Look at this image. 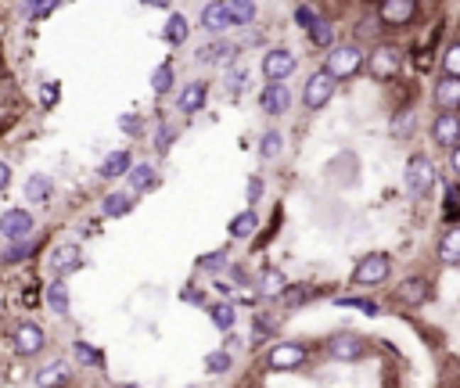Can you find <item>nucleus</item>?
<instances>
[{"mask_svg": "<svg viewBox=\"0 0 460 388\" xmlns=\"http://www.w3.org/2000/svg\"><path fill=\"white\" fill-rule=\"evenodd\" d=\"M402 180H407V191H410L414 198L432 194V187H435V165H432V158H428V155H414V158L407 162V173H402Z\"/></svg>", "mask_w": 460, "mask_h": 388, "instance_id": "1", "label": "nucleus"}, {"mask_svg": "<svg viewBox=\"0 0 460 388\" xmlns=\"http://www.w3.org/2000/svg\"><path fill=\"white\" fill-rule=\"evenodd\" d=\"M360 65H363V50L353 47V43L334 47V50L327 54V72H331L334 79H349L353 72H360Z\"/></svg>", "mask_w": 460, "mask_h": 388, "instance_id": "2", "label": "nucleus"}, {"mask_svg": "<svg viewBox=\"0 0 460 388\" xmlns=\"http://www.w3.org/2000/svg\"><path fill=\"white\" fill-rule=\"evenodd\" d=\"M388 270H392V259L388 255H381V252H374V255H367L360 266H356V273H353V284L360 288H371V284H385V277H388Z\"/></svg>", "mask_w": 460, "mask_h": 388, "instance_id": "3", "label": "nucleus"}, {"mask_svg": "<svg viewBox=\"0 0 460 388\" xmlns=\"http://www.w3.org/2000/svg\"><path fill=\"white\" fill-rule=\"evenodd\" d=\"M302 363H306V349L295 345V342H280V345H273L266 353V367L270 370H295Z\"/></svg>", "mask_w": 460, "mask_h": 388, "instance_id": "4", "label": "nucleus"}, {"mask_svg": "<svg viewBox=\"0 0 460 388\" xmlns=\"http://www.w3.org/2000/svg\"><path fill=\"white\" fill-rule=\"evenodd\" d=\"M331 90H334V76H331L327 69H324V72H317V76H310L306 94H302L306 108H324V104L331 101Z\"/></svg>", "mask_w": 460, "mask_h": 388, "instance_id": "5", "label": "nucleus"}, {"mask_svg": "<svg viewBox=\"0 0 460 388\" xmlns=\"http://www.w3.org/2000/svg\"><path fill=\"white\" fill-rule=\"evenodd\" d=\"M0 234L18 241V238H29L33 234V216L26 209H8L4 216H0Z\"/></svg>", "mask_w": 460, "mask_h": 388, "instance_id": "6", "label": "nucleus"}, {"mask_svg": "<svg viewBox=\"0 0 460 388\" xmlns=\"http://www.w3.org/2000/svg\"><path fill=\"white\" fill-rule=\"evenodd\" d=\"M234 58H238L234 40H212L198 50V62H205V65H234Z\"/></svg>", "mask_w": 460, "mask_h": 388, "instance_id": "7", "label": "nucleus"}, {"mask_svg": "<svg viewBox=\"0 0 460 388\" xmlns=\"http://www.w3.org/2000/svg\"><path fill=\"white\" fill-rule=\"evenodd\" d=\"M295 72V54L292 50H270L263 58V76L266 79H288Z\"/></svg>", "mask_w": 460, "mask_h": 388, "instance_id": "8", "label": "nucleus"}, {"mask_svg": "<svg viewBox=\"0 0 460 388\" xmlns=\"http://www.w3.org/2000/svg\"><path fill=\"white\" fill-rule=\"evenodd\" d=\"M399 72V50L395 47H378L374 54H371V76L374 79H392Z\"/></svg>", "mask_w": 460, "mask_h": 388, "instance_id": "9", "label": "nucleus"}, {"mask_svg": "<svg viewBox=\"0 0 460 388\" xmlns=\"http://www.w3.org/2000/svg\"><path fill=\"white\" fill-rule=\"evenodd\" d=\"M43 331L36 327V323H22V327H15V353L18 356H36L40 349H43Z\"/></svg>", "mask_w": 460, "mask_h": 388, "instance_id": "10", "label": "nucleus"}, {"mask_svg": "<svg viewBox=\"0 0 460 388\" xmlns=\"http://www.w3.org/2000/svg\"><path fill=\"white\" fill-rule=\"evenodd\" d=\"M417 15L414 0H381V22L385 26H407Z\"/></svg>", "mask_w": 460, "mask_h": 388, "instance_id": "11", "label": "nucleus"}, {"mask_svg": "<svg viewBox=\"0 0 460 388\" xmlns=\"http://www.w3.org/2000/svg\"><path fill=\"white\" fill-rule=\"evenodd\" d=\"M288 104H292V94H288V87L280 79H270V87L263 90V112L270 116H284Z\"/></svg>", "mask_w": 460, "mask_h": 388, "instance_id": "12", "label": "nucleus"}, {"mask_svg": "<svg viewBox=\"0 0 460 388\" xmlns=\"http://www.w3.org/2000/svg\"><path fill=\"white\" fill-rule=\"evenodd\" d=\"M432 137H435V144L453 148V144L460 140V116H456V112H442V116L435 119V126H432Z\"/></svg>", "mask_w": 460, "mask_h": 388, "instance_id": "13", "label": "nucleus"}, {"mask_svg": "<svg viewBox=\"0 0 460 388\" xmlns=\"http://www.w3.org/2000/svg\"><path fill=\"white\" fill-rule=\"evenodd\" d=\"M230 26H234V18H230V11H226V0H219V4H209V8L202 11V29H205V33L219 36V33H226Z\"/></svg>", "mask_w": 460, "mask_h": 388, "instance_id": "14", "label": "nucleus"}, {"mask_svg": "<svg viewBox=\"0 0 460 388\" xmlns=\"http://www.w3.org/2000/svg\"><path fill=\"white\" fill-rule=\"evenodd\" d=\"M435 101H439V108L442 112H456L460 108V76H442V83L435 87Z\"/></svg>", "mask_w": 460, "mask_h": 388, "instance_id": "15", "label": "nucleus"}, {"mask_svg": "<svg viewBox=\"0 0 460 388\" xmlns=\"http://www.w3.org/2000/svg\"><path fill=\"white\" fill-rule=\"evenodd\" d=\"M80 266H83V255H80L76 245H62V248L50 255V270H54L58 277H65V273H72V270H80Z\"/></svg>", "mask_w": 460, "mask_h": 388, "instance_id": "16", "label": "nucleus"}, {"mask_svg": "<svg viewBox=\"0 0 460 388\" xmlns=\"http://www.w3.org/2000/svg\"><path fill=\"white\" fill-rule=\"evenodd\" d=\"M327 353L334 356V360H360L363 356V342L356 338V335H338V338H331V345H327Z\"/></svg>", "mask_w": 460, "mask_h": 388, "instance_id": "17", "label": "nucleus"}, {"mask_svg": "<svg viewBox=\"0 0 460 388\" xmlns=\"http://www.w3.org/2000/svg\"><path fill=\"white\" fill-rule=\"evenodd\" d=\"M50 194H54V180H50V177H43V173H33V177L26 180V198H29V201L43 205Z\"/></svg>", "mask_w": 460, "mask_h": 388, "instance_id": "18", "label": "nucleus"}, {"mask_svg": "<svg viewBox=\"0 0 460 388\" xmlns=\"http://www.w3.org/2000/svg\"><path fill=\"white\" fill-rule=\"evenodd\" d=\"M130 173V151H111L104 162H101V177L104 180H115V177H123Z\"/></svg>", "mask_w": 460, "mask_h": 388, "instance_id": "19", "label": "nucleus"}, {"mask_svg": "<svg viewBox=\"0 0 460 388\" xmlns=\"http://www.w3.org/2000/svg\"><path fill=\"white\" fill-rule=\"evenodd\" d=\"M395 299L407 302V306H417V302L428 299V284H425V281H414V277H410V281H402V284L395 288Z\"/></svg>", "mask_w": 460, "mask_h": 388, "instance_id": "20", "label": "nucleus"}, {"mask_svg": "<svg viewBox=\"0 0 460 388\" xmlns=\"http://www.w3.org/2000/svg\"><path fill=\"white\" fill-rule=\"evenodd\" d=\"M158 184V173L151 170L148 162H141V165H130V191H151Z\"/></svg>", "mask_w": 460, "mask_h": 388, "instance_id": "21", "label": "nucleus"}, {"mask_svg": "<svg viewBox=\"0 0 460 388\" xmlns=\"http://www.w3.org/2000/svg\"><path fill=\"white\" fill-rule=\"evenodd\" d=\"M256 227H259V216L248 209V212H238L234 219H230V238H252L256 234Z\"/></svg>", "mask_w": 460, "mask_h": 388, "instance_id": "22", "label": "nucleus"}, {"mask_svg": "<svg viewBox=\"0 0 460 388\" xmlns=\"http://www.w3.org/2000/svg\"><path fill=\"white\" fill-rule=\"evenodd\" d=\"M62 381H72V367L62 363V360H54L50 367H43L36 374V384H62Z\"/></svg>", "mask_w": 460, "mask_h": 388, "instance_id": "23", "label": "nucleus"}, {"mask_svg": "<svg viewBox=\"0 0 460 388\" xmlns=\"http://www.w3.org/2000/svg\"><path fill=\"white\" fill-rule=\"evenodd\" d=\"M439 259L449 262V266H460V227L446 231V238H442V245H439Z\"/></svg>", "mask_w": 460, "mask_h": 388, "instance_id": "24", "label": "nucleus"}, {"mask_svg": "<svg viewBox=\"0 0 460 388\" xmlns=\"http://www.w3.org/2000/svg\"><path fill=\"white\" fill-rule=\"evenodd\" d=\"M130 209H133V198H130V194H123V191L104 194V201H101V212H104V216H111V219H115V216H126Z\"/></svg>", "mask_w": 460, "mask_h": 388, "instance_id": "25", "label": "nucleus"}, {"mask_svg": "<svg viewBox=\"0 0 460 388\" xmlns=\"http://www.w3.org/2000/svg\"><path fill=\"white\" fill-rule=\"evenodd\" d=\"M177 104H180V112H187V116H191V112H202V104H205V83H191V87L180 94Z\"/></svg>", "mask_w": 460, "mask_h": 388, "instance_id": "26", "label": "nucleus"}, {"mask_svg": "<svg viewBox=\"0 0 460 388\" xmlns=\"http://www.w3.org/2000/svg\"><path fill=\"white\" fill-rule=\"evenodd\" d=\"M226 11L234 18V26H248L256 18V0H226Z\"/></svg>", "mask_w": 460, "mask_h": 388, "instance_id": "27", "label": "nucleus"}, {"mask_svg": "<svg viewBox=\"0 0 460 388\" xmlns=\"http://www.w3.org/2000/svg\"><path fill=\"white\" fill-rule=\"evenodd\" d=\"M284 288H288V281H284V273L280 270H266L263 277H259V292L263 295H284Z\"/></svg>", "mask_w": 460, "mask_h": 388, "instance_id": "28", "label": "nucleus"}, {"mask_svg": "<svg viewBox=\"0 0 460 388\" xmlns=\"http://www.w3.org/2000/svg\"><path fill=\"white\" fill-rule=\"evenodd\" d=\"M187 29H191V26H187V18H184V15H172V18L165 22L162 36H165L169 43H184V40H187Z\"/></svg>", "mask_w": 460, "mask_h": 388, "instance_id": "29", "label": "nucleus"}, {"mask_svg": "<svg viewBox=\"0 0 460 388\" xmlns=\"http://www.w3.org/2000/svg\"><path fill=\"white\" fill-rule=\"evenodd\" d=\"M306 33H310V40H313L317 47H331V40H334V29H331L324 18H317V22H313Z\"/></svg>", "mask_w": 460, "mask_h": 388, "instance_id": "30", "label": "nucleus"}, {"mask_svg": "<svg viewBox=\"0 0 460 388\" xmlns=\"http://www.w3.org/2000/svg\"><path fill=\"white\" fill-rule=\"evenodd\" d=\"M47 302L54 306V313H69V295H65V284L62 281H54L47 288Z\"/></svg>", "mask_w": 460, "mask_h": 388, "instance_id": "31", "label": "nucleus"}, {"mask_svg": "<svg viewBox=\"0 0 460 388\" xmlns=\"http://www.w3.org/2000/svg\"><path fill=\"white\" fill-rule=\"evenodd\" d=\"M151 90H155V94H169V90H172V69H169V65H158V69L151 72Z\"/></svg>", "mask_w": 460, "mask_h": 388, "instance_id": "32", "label": "nucleus"}, {"mask_svg": "<svg viewBox=\"0 0 460 388\" xmlns=\"http://www.w3.org/2000/svg\"><path fill=\"white\" fill-rule=\"evenodd\" d=\"M58 4H62V0H26V15L29 18H47Z\"/></svg>", "mask_w": 460, "mask_h": 388, "instance_id": "33", "label": "nucleus"}, {"mask_svg": "<svg viewBox=\"0 0 460 388\" xmlns=\"http://www.w3.org/2000/svg\"><path fill=\"white\" fill-rule=\"evenodd\" d=\"M234 320H238V313H234V306H216L212 309V323L219 327V331H230V327H234Z\"/></svg>", "mask_w": 460, "mask_h": 388, "instance_id": "34", "label": "nucleus"}, {"mask_svg": "<svg viewBox=\"0 0 460 388\" xmlns=\"http://www.w3.org/2000/svg\"><path fill=\"white\" fill-rule=\"evenodd\" d=\"M280 148H284V144H280V133H277V130H266V133H263V144H259L263 158H277Z\"/></svg>", "mask_w": 460, "mask_h": 388, "instance_id": "35", "label": "nucleus"}, {"mask_svg": "<svg viewBox=\"0 0 460 388\" xmlns=\"http://www.w3.org/2000/svg\"><path fill=\"white\" fill-rule=\"evenodd\" d=\"M33 252V241L29 238H18V241H11V248L4 252V262H18V259H26Z\"/></svg>", "mask_w": 460, "mask_h": 388, "instance_id": "36", "label": "nucleus"}, {"mask_svg": "<svg viewBox=\"0 0 460 388\" xmlns=\"http://www.w3.org/2000/svg\"><path fill=\"white\" fill-rule=\"evenodd\" d=\"M198 266L205 273H219V270H226V252H209V255L198 259Z\"/></svg>", "mask_w": 460, "mask_h": 388, "instance_id": "37", "label": "nucleus"}, {"mask_svg": "<svg viewBox=\"0 0 460 388\" xmlns=\"http://www.w3.org/2000/svg\"><path fill=\"white\" fill-rule=\"evenodd\" d=\"M205 370H209V374H226V370H230V356H226V353L205 356Z\"/></svg>", "mask_w": 460, "mask_h": 388, "instance_id": "38", "label": "nucleus"}, {"mask_svg": "<svg viewBox=\"0 0 460 388\" xmlns=\"http://www.w3.org/2000/svg\"><path fill=\"white\" fill-rule=\"evenodd\" d=\"M446 219H456L460 216V187H446Z\"/></svg>", "mask_w": 460, "mask_h": 388, "instance_id": "39", "label": "nucleus"}, {"mask_svg": "<svg viewBox=\"0 0 460 388\" xmlns=\"http://www.w3.org/2000/svg\"><path fill=\"white\" fill-rule=\"evenodd\" d=\"M442 65H446L449 76H460V43H453V47L442 54Z\"/></svg>", "mask_w": 460, "mask_h": 388, "instance_id": "40", "label": "nucleus"}, {"mask_svg": "<svg viewBox=\"0 0 460 388\" xmlns=\"http://www.w3.org/2000/svg\"><path fill=\"white\" fill-rule=\"evenodd\" d=\"M338 306H353L367 316H378V302H371V299H338Z\"/></svg>", "mask_w": 460, "mask_h": 388, "instance_id": "41", "label": "nucleus"}, {"mask_svg": "<svg viewBox=\"0 0 460 388\" xmlns=\"http://www.w3.org/2000/svg\"><path fill=\"white\" fill-rule=\"evenodd\" d=\"M172 137H177V126H162V130H158V140H155V148H158V155H165V151H169V144H172Z\"/></svg>", "mask_w": 460, "mask_h": 388, "instance_id": "42", "label": "nucleus"}, {"mask_svg": "<svg viewBox=\"0 0 460 388\" xmlns=\"http://www.w3.org/2000/svg\"><path fill=\"white\" fill-rule=\"evenodd\" d=\"M241 87H248V69H234V72H230V90H241Z\"/></svg>", "mask_w": 460, "mask_h": 388, "instance_id": "43", "label": "nucleus"}, {"mask_svg": "<svg viewBox=\"0 0 460 388\" xmlns=\"http://www.w3.org/2000/svg\"><path fill=\"white\" fill-rule=\"evenodd\" d=\"M295 22H299L302 29H310V26L317 22V15H313V8H299V11H295Z\"/></svg>", "mask_w": 460, "mask_h": 388, "instance_id": "44", "label": "nucleus"}, {"mask_svg": "<svg viewBox=\"0 0 460 388\" xmlns=\"http://www.w3.org/2000/svg\"><path fill=\"white\" fill-rule=\"evenodd\" d=\"M76 353H80V360H87V363H97V360H101V353H94V349L83 345V342H76Z\"/></svg>", "mask_w": 460, "mask_h": 388, "instance_id": "45", "label": "nucleus"}, {"mask_svg": "<svg viewBox=\"0 0 460 388\" xmlns=\"http://www.w3.org/2000/svg\"><path fill=\"white\" fill-rule=\"evenodd\" d=\"M119 126H123L126 133H141V119H137V116H123V119H119Z\"/></svg>", "mask_w": 460, "mask_h": 388, "instance_id": "46", "label": "nucleus"}, {"mask_svg": "<svg viewBox=\"0 0 460 388\" xmlns=\"http://www.w3.org/2000/svg\"><path fill=\"white\" fill-rule=\"evenodd\" d=\"M259 194H263V180H259V177H252V180H248V201L256 205V201H259Z\"/></svg>", "mask_w": 460, "mask_h": 388, "instance_id": "47", "label": "nucleus"}, {"mask_svg": "<svg viewBox=\"0 0 460 388\" xmlns=\"http://www.w3.org/2000/svg\"><path fill=\"white\" fill-rule=\"evenodd\" d=\"M288 292V288H284ZM306 299H313V292H288V302L292 306H299V302H306Z\"/></svg>", "mask_w": 460, "mask_h": 388, "instance_id": "48", "label": "nucleus"}, {"mask_svg": "<svg viewBox=\"0 0 460 388\" xmlns=\"http://www.w3.org/2000/svg\"><path fill=\"white\" fill-rule=\"evenodd\" d=\"M8 180H11V170H8V165H4V162H0V191H4V187H8Z\"/></svg>", "mask_w": 460, "mask_h": 388, "instance_id": "49", "label": "nucleus"}, {"mask_svg": "<svg viewBox=\"0 0 460 388\" xmlns=\"http://www.w3.org/2000/svg\"><path fill=\"white\" fill-rule=\"evenodd\" d=\"M141 4H144V8H169L172 0H141Z\"/></svg>", "mask_w": 460, "mask_h": 388, "instance_id": "50", "label": "nucleus"}, {"mask_svg": "<svg viewBox=\"0 0 460 388\" xmlns=\"http://www.w3.org/2000/svg\"><path fill=\"white\" fill-rule=\"evenodd\" d=\"M43 101H47V104H54V101H58V87H47V94H43Z\"/></svg>", "mask_w": 460, "mask_h": 388, "instance_id": "51", "label": "nucleus"}, {"mask_svg": "<svg viewBox=\"0 0 460 388\" xmlns=\"http://www.w3.org/2000/svg\"><path fill=\"white\" fill-rule=\"evenodd\" d=\"M453 170L460 173V144H453Z\"/></svg>", "mask_w": 460, "mask_h": 388, "instance_id": "52", "label": "nucleus"}]
</instances>
